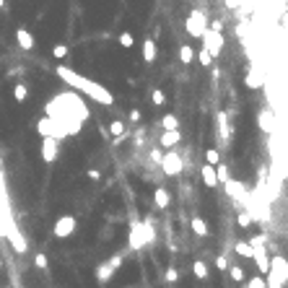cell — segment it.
<instances>
[{"instance_id": "1", "label": "cell", "mask_w": 288, "mask_h": 288, "mask_svg": "<svg viewBox=\"0 0 288 288\" xmlns=\"http://www.w3.org/2000/svg\"><path fill=\"white\" fill-rule=\"evenodd\" d=\"M44 117H52V120L62 122L70 130V135H78L83 122L91 117V112H88V106L83 104V99L76 91H62L44 104Z\"/></svg>"}, {"instance_id": "2", "label": "cell", "mask_w": 288, "mask_h": 288, "mask_svg": "<svg viewBox=\"0 0 288 288\" xmlns=\"http://www.w3.org/2000/svg\"><path fill=\"white\" fill-rule=\"evenodd\" d=\"M55 73H57L60 81L68 83V88L86 94L91 101H96V104H101V106H112V104H115V96H112V91H109V88H104L101 83H96V81H91V78L76 73L73 68H68V65H57Z\"/></svg>"}, {"instance_id": "3", "label": "cell", "mask_w": 288, "mask_h": 288, "mask_svg": "<svg viewBox=\"0 0 288 288\" xmlns=\"http://www.w3.org/2000/svg\"><path fill=\"white\" fill-rule=\"evenodd\" d=\"M127 241H130V249H143L146 244H153L156 241V229L151 226V218L143 221V224H132Z\"/></svg>"}, {"instance_id": "4", "label": "cell", "mask_w": 288, "mask_h": 288, "mask_svg": "<svg viewBox=\"0 0 288 288\" xmlns=\"http://www.w3.org/2000/svg\"><path fill=\"white\" fill-rule=\"evenodd\" d=\"M37 132H39L42 138H55V140H62V138L70 135V130L65 127L62 122L52 120V117H42V120L37 122Z\"/></svg>"}, {"instance_id": "5", "label": "cell", "mask_w": 288, "mask_h": 288, "mask_svg": "<svg viewBox=\"0 0 288 288\" xmlns=\"http://www.w3.org/2000/svg\"><path fill=\"white\" fill-rule=\"evenodd\" d=\"M252 260L257 262V270L260 275H268L270 273V257H268V249H265V236H252Z\"/></svg>"}, {"instance_id": "6", "label": "cell", "mask_w": 288, "mask_h": 288, "mask_svg": "<svg viewBox=\"0 0 288 288\" xmlns=\"http://www.w3.org/2000/svg\"><path fill=\"white\" fill-rule=\"evenodd\" d=\"M159 166H161L164 176H179V174L185 171V161H182V156H179V153H176L174 148L164 153L161 161H159Z\"/></svg>"}, {"instance_id": "7", "label": "cell", "mask_w": 288, "mask_h": 288, "mask_svg": "<svg viewBox=\"0 0 288 288\" xmlns=\"http://www.w3.org/2000/svg\"><path fill=\"white\" fill-rule=\"evenodd\" d=\"M122 262H125V255H120V252H117V255H112L106 262H101L99 268L94 270V278H96L99 283H106L109 278H112V275L122 268Z\"/></svg>"}, {"instance_id": "8", "label": "cell", "mask_w": 288, "mask_h": 288, "mask_svg": "<svg viewBox=\"0 0 288 288\" xmlns=\"http://www.w3.org/2000/svg\"><path fill=\"white\" fill-rule=\"evenodd\" d=\"M185 29H187V34L190 37H195V39H200L203 34H205V29H208V16L203 13V11H190V16H187V21H185Z\"/></svg>"}, {"instance_id": "9", "label": "cell", "mask_w": 288, "mask_h": 288, "mask_svg": "<svg viewBox=\"0 0 288 288\" xmlns=\"http://www.w3.org/2000/svg\"><path fill=\"white\" fill-rule=\"evenodd\" d=\"M203 39V50L215 60L221 52H224V44H226V39H224V34L221 31H213V29H205V34L200 37Z\"/></svg>"}, {"instance_id": "10", "label": "cell", "mask_w": 288, "mask_h": 288, "mask_svg": "<svg viewBox=\"0 0 288 288\" xmlns=\"http://www.w3.org/2000/svg\"><path fill=\"white\" fill-rule=\"evenodd\" d=\"M76 229H78V221H76V215H60L57 221H55V226H52V234L57 236V239H68V236H73L76 234Z\"/></svg>"}, {"instance_id": "11", "label": "cell", "mask_w": 288, "mask_h": 288, "mask_svg": "<svg viewBox=\"0 0 288 288\" xmlns=\"http://www.w3.org/2000/svg\"><path fill=\"white\" fill-rule=\"evenodd\" d=\"M60 156V140L55 138H42V161L44 164H55Z\"/></svg>"}, {"instance_id": "12", "label": "cell", "mask_w": 288, "mask_h": 288, "mask_svg": "<svg viewBox=\"0 0 288 288\" xmlns=\"http://www.w3.org/2000/svg\"><path fill=\"white\" fill-rule=\"evenodd\" d=\"M224 187H226V192H229V197H236V200L247 208V200H249V192L244 190V185H241L239 179H229V182H224Z\"/></svg>"}, {"instance_id": "13", "label": "cell", "mask_w": 288, "mask_h": 288, "mask_svg": "<svg viewBox=\"0 0 288 288\" xmlns=\"http://www.w3.org/2000/svg\"><path fill=\"white\" fill-rule=\"evenodd\" d=\"M215 127H218V135H221V143H224V148H226V143L231 140V135H234V125H229V117H226V112H218L215 115Z\"/></svg>"}, {"instance_id": "14", "label": "cell", "mask_w": 288, "mask_h": 288, "mask_svg": "<svg viewBox=\"0 0 288 288\" xmlns=\"http://www.w3.org/2000/svg\"><path fill=\"white\" fill-rule=\"evenodd\" d=\"M257 125L262 132H268V135H273L275 132V115L270 112V109H262V112L257 115Z\"/></svg>"}, {"instance_id": "15", "label": "cell", "mask_w": 288, "mask_h": 288, "mask_svg": "<svg viewBox=\"0 0 288 288\" xmlns=\"http://www.w3.org/2000/svg\"><path fill=\"white\" fill-rule=\"evenodd\" d=\"M270 270H275V273L280 275L283 285H288V260H285V257H280V255L270 257Z\"/></svg>"}, {"instance_id": "16", "label": "cell", "mask_w": 288, "mask_h": 288, "mask_svg": "<svg viewBox=\"0 0 288 288\" xmlns=\"http://www.w3.org/2000/svg\"><path fill=\"white\" fill-rule=\"evenodd\" d=\"M179 140H182V132L179 130H164L161 132V148L164 151H171L174 146H179Z\"/></svg>"}, {"instance_id": "17", "label": "cell", "mask_w": 288, "mask_h": 288, "mask_svg": "<svg viewBox=\"0 0 288 288\" xmlns=\"http://www.w3.org/2000/svg\"><path fill=\"white\" fill-rule=\"evenodd\" d=\"M153 205H156L159 210H166L171 205V195H169L166 187H156V190H153Z\"/></svg>"}, {"instance_id": "18", "label": "cell", "mask_w": 288, "mask_h": 288, "mask_svg": "<svg viewBox=\"0 0 288 288\" xmlns=\"http://www.w3.org/2000/svg\"><path fill=\"white\" fill-rule=\"evenodd\" d=\"M200 176H203V185H205V187H210V190H215V187H218L215 166H210V164H203V166H200Z\"/></svg>"}, {"instance_id": "19", "label": "cell", "mask_w": 288, "mask_h": 288, "mask_svg": "<svg viewBox=\"0 0 288 288\" xmlns=\"http://www.w3.org/2000/svg\"><path fill=\"white\" fill-rule=\"evenodd\" d=\"M156 55H159V47H156V39L148 37L143 42V62H156Z\"/></svg>"}, {"instance_id": "20", "label": "cell", "mask_w": 288, "mask_h": 288, "mask_svg": "<svg viewBox=\"0 0 288 288\" xmlns=\"http://www.w3.org/2000/svg\"><path fill=\"white\" fill-rule=\"evenodd\" d=\"M16 42H18L21 50H34V37H31V31H26V29H18V31H16Z\"/></svg>"}, {"instance_id": "21", "label": "cell", "mask_w": 288, "mask_h": 288, "mask_svg": "<svg viewBox=\"0 0 288 288\" xmlns=\"http://www.w3.org/2000/svg\"><path fill=\"white\" fill-rule=\"evenodd\" d=\"M244 83H247V88H262V86H265V78H262V73H260V70L249 68V70H247Z\"/></svg>"}, {"instance_id": "22", "label": "cell", "mask_w": 288, "mask_h": 288, "mask_svg": "<svg viewBox=\"0 0 288 288\" xmlns=\"http://www.w3.org/2000/svg\"><path fill=\"white\" fill-rule=\"evenodd\" d=\"M190 229H192V234H197V236H208L210 234V229H208V224L200 218V215H192V221H190Z\"/></svg>"}, {"instance_id": "23", "label": "cell", "mask_w": 288, "mask_h": 288, "mask_svg": "<svg viewBox=\"0 0 288 288\" xmlns=\"http://www.w3.org/2000/svg\"><path fill=\"white\" fill-rule=\"evenodd\" d=\"M179 62H182V65H192V62H195L192 44H182V47H179Z\"/></svg>"}, {"instance_id": "24", "label": "cell", "mask_w": 288, "mask_h": 288, "mask_svg": "<svg viewBox=\"0 0 288 288\" xmlns=\"http://www.w3.org/2000/svg\"><path fill=\"white\" fill-rule=\"evenodd\" d=\"M208 273H210V270H208V265H205L203 260H195V262H192V275H195V278L205 280V278H208Z\"/></svg>"}, {"instance_id": "25", "label": "cell", "mask_w": 288, "mask_h": 288, "mask_svg": "<svg viewBox=\"0 0 288 288\" xmlns=\"http://www.w3.org/2000/svg\"><path fill=\"white\" fill-rule=\"evenodd\" d=\"M234 252H236L239 257H244V260H252V244H249V241H236V244H234Z\"/></svg>"}, {"instance_id": "26", "label": "cell", "mask_w": 288, "mask_h": 288, "mask_svg": "<svg viewBox=\"0 0 288 288\" xmlns=\"http://www.w3.org/2000/svg\"><path fill=\"white\" fill-rule=\"evenodd\" d=\"M13 99H16L18 104L26 101V99H29V86H26V83H16V86H13Z\"/></svg>"}, {"instance_id": "27", "label": "cell", "mask_w": 288, "mask_h": 288, "mask_svg": "<svg viewBox=\"0 0 288 288\" xmlns=\"http://www.w3.org/2000/svg\"><path fill=\"white\" fill-rule=\"evenodd\" d=\"M215 176H218V185H224V182H229L231 179V174H229V164H215Z\"/></svg>"}, {"instance_id": "28", "label": "cell", "mask_w": 288, "mask_h": 288, "mask_svg": "<svg viewBox=\"0 0 288 288\" xmlns=\"http://www.w3.org/2000/svg\"><path fill=\"white\" fill-rule=\"evenodd\" d=\"M226 270L234 278V283H244V268H241V265H229Z\"/></svg>"}, {"instance_id": "29", "label": "cell", "mask_w": 288, "mask_h": 288, "mask_svg": "<svg viewBox=\"0 0 288 288\" xmlns=\"http://www.w3.org/2000/svg\"><path fill=\"white\" fill-rule=\"evenodd\" d=\"M117 42H120V47H122V50H132V47H135V37H132L130 31H122Z\"/></svg>"}, {"instance_id": "30", "label": "cell", "mask_w": 288, "mask_h": 288, "mask_svg": "<svg viewBox=\"0 0 288 288\" xmlns=\"http://www.w3.org/2000/svg\"><path fill=\"white\" fill-rule=\"evenodd\" d=\"M109 132H112L115 138H122L125 132H127V130H125V122H122V120H112V122H109Z\"/></svg>"}, {"instance_id": "31", "label": "cell", "mask_w": 288, "mask_h": 288, "mask_svg": "<svg viewBox=\"0 0 288 288\" xmlns=\"http://www.w3.org/2000/svg\"><path fill=\"white\" fill-rule=\"evenodd\" d=\"M161 127L164 130H179V120H176V115H164L161 117Z\"/></svg>"}, {"instance_id": "32", "label": "cell", "mask_w": 288, "mask_h": 288, "mask_svg": "<svg viewBox=\"0 0 288 288\" xmlns=\"http://www.w3.org/2000/svg\"><path fill=\"white\" fill-rule=\"evenodd\" d=\"M244 288H268V280H265V275H252L244 283Z\"/></svg>"}, {"instance_id": "33", "label": "cell", "mask_w": 288, "mask_h": 288, "mask_svg": "<svg viewBox=\"0 0 288 288\" xmlns=\"http://www.w3.org/2000/svg\"><path fill=\"white\" fill-rule=\"evenodd\" d=\"M205 164H210V166L221 164V151H218V148H208V151H205Z\"/></svg>"}, {"instance_id": "34", "label": "cell", "mask_w": 288, "mask_h": 288, "mask_svg": "<svg viewBox=\"0 0 288 288\" xmlns=\"http://www.w3.org/2000/svg\"><path fill=\"white\" fill-rule=\"evenodd\" d=\"M151 101H153V106H164L166 104V94L161 91V88H153V91H151Z\"/></svg>"}, {"instance_id": "35", "label": "cell", "mask_w": 288, "mask_h": 288, "mask_svg": "<svg viewBox=\"0 0 288 288\" xmlns=\"http://www.w3.org/2000/svg\"><path fill=\"white\" fill-rule=\"evenodd\" d=\"M195 60L200 62L203 68H210V65H213V57H210V55H208V52H205L203 47H200V52H195Z\"/></svg>"}, {"instance_id": "36", "label": "cell", "mask_w": 288, "mask_h": 288, "mask_svg": "<svg viewBox=\"0 0 288 288\" xmlns=\"http://www.w3.org/2000/svg\"><path fill=\"white\" fill-rule=\"evenodd\" d=\"M236 221H239L241 229H249V226H252V215H249V210H239Z\"/></svg>"}, {"instance_id": "37", "label": "cell", "mask_w": 288, "mask_h": 288, "mask_svg": "<svg viewBox=\"0 0 288 288\" xmlns=\"http://www.w3.org/2000/svg\"><path fill=\"white\" fill-rule=\"evenodd\" d=\"M8 200V192H6V176H3V159H0V203Z\"/></svg>"}, {"instance_id": "38", "label": "cell", "mask_w": 288, "mask_h": 288, "mask_svg": "<svg viewBox=\"0 0 288 288\" xmlns=\"http://www.w3.org/2000/svg\"><path fill=\"white\" fill-rule=\"evenodd\" d=\"M34 265H37V270H47V265H50V260H47V255H44V252H39V255H34Z\"/></svg>"}, {"instance_id": "39", "label": "cell", "mask_w": 288, "mask_h": 288, "mask_svg": "<svg viewBox=\"0 0 288 288\" xmlns=\"http://www.w3.org/2000/svg\"><path fill=\"white\" fill-rule=\"evenodd\" d=\"M52 55H55V60H62V57H68V47H65V44H55Z\"/></svg>"}, {"instance_id": "40", "label": "cell", "mask_w": 288, "mask_h": 288, "mask_svg": "<svg viewBox=\"0 0 288 288\" xmlns=\"http://www.w3.org/2000/svg\"><path fill=\"white\" fill-rule=\"evenodd\" d=\"M164 280H166V283L171 285V283H176V280H179V273H176L174 268H169V270L164 273Z\"/></svg>"}, {"instance_id": "41", "label": "cell", "mask_w": 288, "mask_h": 288, "mask_svg": "<svg viewBox=\"0 0 288 288\" xmlns=\"http://www.w3.org/2000/svg\"><path fill=\"white\" fill-rule=\"evenodd\" d=\"M215 268H218V270H226V268H229V260H226L224 255L215 257Z\"/></svg>"}, {"instance_id": "42", "label": "cell", "mask_w": 288, "mask_h": 288, "mask_svg": "<svg viewBox=\"0 0 288 288\" xmlns=\"http://www.w3.org/2000/svg\"><path fill=\"white\" fill-rule=\"evenodd\" d=\"M88 179L99 182V179H101V171H99V169H88Z\"/></svg>"}, {"instance_id": "43", "label": "cell", "mask_w": 288, "mask_h": 288, "mask_svg": "<svg viewBox=\"0 0 288 288\" xmlns=\"http://www.w3.org/2000/svg\"><path fill=\"white\" fill-rule=\"evenodd\" d=\"M208 29H213V31H221V29H224V21H221V18H215V21H213V26H208Z\"/></svg>"}, {"instance_id": "44", "label": "cell", "mask_w": 288, "mask_h": 288, "mask_svg": "<svg viewBox=\"0 0 288 288\" xmlns=\"http://www.w3.org/2000/svg\"><path fill=\"white\" fill-rule=\"evenodd\" d=\"M161 156H164V153H161V151H151V159H153V161H156V164L161 161Z\"/></svg>"}, {"instance_id": "45", "label": "cell", "mask_w": 288, "mask_h": 288, "mask_svg": "<svg viewBox=\"0 0 288 288\" xmlns=\"http://www.w3.org/2000/svg\"><path fill=\"white\" fill-rule=\"evenodd\" d=\"M130 120H132V122L140 120V112H138V109H132V112H130Z\"/></svg>"}, {"instance_id": "46", "label": "cell", "mask_w": 288, "mask_h": 288, "mask_svg": "<svg viewBox=\"0 0 288 288\" xmlns=\"http://www.w3.org/2000/svg\"><path fill=\"white\" fill-rule=\"evenodd\" d=\"M3 6H6V0H0V8H3Z\"/></svg>"}]
</instances>
